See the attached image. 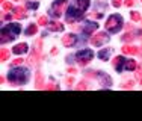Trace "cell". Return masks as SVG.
Here are the masks:
<instances>
[{"label":"cell","mask_w":142,"mask_h":121,"mask_svg":"<svg viewBox=\"0 0 142 121\" xmlns=\"http://www.w3.org/2000/svg\"><path fill=\"white\" fill-rule=\"evenodd\" d=\"M125 68L129 70V71H133L136 68V60H129V62H125Z\"/></svg>","instance_id":"ac0fdd59"},{"label":"cell","mask_w":142,"mask_h":121,"mask_svg":"<svg viewBox=\"0 0 142 121\" xmlns=\"http://www.w3.org/2000/svg\"><path fill=\"white\" fill-rule=\"evenodd\" d=\"M123 27V18L121 15H110L106 21V29L112 33H116Z\"/></svg>","instance_id":"3957f363"},{"label":"cell","mask_w":142,"mask_h":121,"mask_svg":"<svg viewBox=\"0 0 142 121\" xmlns=\"http://www.w3.org/2000/svg\"><path fill=\"white\" fill-rule=\"evenodd\" d=\"M67 5H68V0H56L53 3V14H56V17L62 15V12L65 11Z\"/></svg>","instance_id":"8992f818"},{"label":"cell","mask_w":142,"mask_h":121,"mask_svg":"<svg viewBox=\"0 0 142 121\" xmlns=\"http://www.w3.org/2000/svg\"><path fill=\"white\" fill-rule=\"evenodd\" d=\"M42 82H44L42 74H41V73H38V74H36V82H35L36 89H41V88H42Z\"/></svg>","instance_id":"5bb4252c"},{"label":"cell","mask_w":142,"mask_h":121,"mask_svg":"<svg viewBox=\"0 0 142 121\" xmlns=\"http://www.w3.org/2000/svg\"><path fill=\"white\" fill-rule=\"evenodd\" d=\"M123 53H124V55H136V53H138V47L127 45V44H125L124 47H123Z\"/></svg>","instance_id":"30bf717a"},{"label":"cell","mask_w":142,"mask_h":121,"mask_svg":"<svg viewBox=\"0 0 142 121\" xmlns=\"http://www.w3.org/2000/svg\"><path fill=\"white\" fill-rule=\"evenodd\" d=\"M110 53H112V49H104V50H101V52L98 53V56H100V59L107 60L109 56H110Z\"/></svg>","instance_id":"4fadbf2b"},{"label":"cell","mask_w":142,"mask_h":121,"mask_svg":"<svg viewBox=\"0 0 142 121\" xmlns=\"http://www.w3.org/2000/svg\"><path fill=\"white\" fill-rule=\"evenodd\" d=\"M141 14H139V12H136V11H133V12H132V20H133V21H139V20H141Z\"/></svg>","instance_id":"44dd1931"},{"label":"cell","mask_w":142,"mask_h":121,"mask_svg":"<svg viewBox=\"0 0 142 121\" xmlns=\"http://www.w3.org/2000/svg\"><path fill=\"white\" fill-rule=\"evenodd\" d=\"M76 58H77V64L79 65H88L89 62L92 60V58H94V53L89 49H85V50H80L76 55Z\"/></svg>","instance_id":"277c9868"},{"label":"cell","mask_w":142,"mask_h":121,"mask_svg":"<svg viewBox=\"0 0 142 121\" xmlns=\"http://www.w3.org/2000/svg\"><path fill=\"white\" fill-rule=\"evenodd\" d=\"M47 23H48V20H47L45 15L39 17V20H38V24H39V26H47Z\"/></svg>","instance_id":"ffe728a7"},{"label":"cell","mask_w":142,"mask_h":121,"mask_svg":"<svg viewBox=\"0 0 142 121\" xmlns=\"http://www.w3.org/2000/svg\"><path fill=\"white\" fill-rule=\"evenodd\" d=\"M136 77H138V80L142 83V71H139V73H136Z\"/></svg>","instance_id":"4316f807"},{"label":"cell","mask_w":142,"mask_h":121,"mask_svg":"<svg viewBox=\"0 0 142 121\" xmlns=\"http://www.w3.org/2000/svg\"><path fill=\"white\" fill-rule=\"evenodd\" d=\"M8 80L12 85H24L27 80H29V73L24 68L12 70L8 74Z\"/></svg>","instance_id":"6da1fadb"},{"label":"cell","mask_w":142,"mask_h":121,"mask_svg":"<svg viewBox=\"0 0 142 121\" xmlns=\"http://www.w3.org/2000/svg\"><path fill=\"white\" fill-rule=\"evenodd\" d=\"M48 29L50 30H53V32H59V30H62L63 26L61 24V23H58V21H53V23H50L48 24Z\"/></svg>","instance_id":"7c38bea8"},{"label":"cell","mask_w":142,"mask_h":121,"mask_svg":"<svg viewBox=\"0 0 142 121\" xmlns=\"http://www.w3.org/2000/svg\"><path fill=\"white\" fill-rule=\"evenodd\" d=\"M12 52L15 53V55H21V53H26L27 52V44L26 43H21V44H17L14 49H12Z\"/></svg>","instance_id":"9c48e42d"},{"label":"cell","mask_w":142,"mask_h":121,"mask_svg":"<svg viewBox=\"0 0 142 121\" xmlns=\"http://www.w3.org/2000/svg\"><path fill=\"white\" fill-rule=\"evenodd\" d=\"M36 32H38V27H36V24H30V26L26 29V35H27V36H32V35H35Z\"/></svg>","instance_id":"9a60e30c"},{"label":"cell","mask_w":142,"mask_h":121,"mask_svg":"<svg viewBox=\"0 0 142 121\" xmlns=\"http://www.w3.org/2000/svg\"><path fill=\"white\" fill-rule=\"evenodd\" d=\"M8 58H9V50H6V49H2V52H0V59L3 60H8Z\"/></svg>","instance_id":"e0dca14e"},{"label":"cell","mask_w":142,"mask_h":121,"mask_svg":"<svg viewBox=\"0 0 142 121\" xmlns=\"http://www.w3.org/2000/svg\"><path fill=\"white\" fill-rule=\"evenodd\" d=\"M76 41H77V36H74L73 33H68V35H65V36H62V44L63 45H67V47L74 45Z\"/></svg>","instance_id":"52a82bcc"},{"label":"cell","mask_w":142,"mask_h":121,"mask_svg":"<svg viewBox=\"0 0 142 121\" xmlns=\"http://www.w3.org/2000/svg\"><path fill=\"white\" fill-rule=\"evenodd\" d=\"M14 15H15V18H24L27 15V14H26V8H23V6H18V8H15Z\"/></svg>","instance_id":"8fae6325"},{"label":"cell","mask_w":142,"mask_h":121,"mask_svg":"<svg viewBox=\"0 0 142 121\" xmlns=\"http://www.w3.org/2000/svg\"><path fill=\"white\" fill-rule=\"evenodd\" d=\"M112 5H113L115 8H119V6H121V0H112Z\"/></svg>","instance_id":"d4e9b609"},{"label":"cell","mask_w":142,"mask_h":121,"mask_svg":"<svg viewBox=\"0 0 142 121\" xmlns=\"http://www.w3.org/2000/svg\"><path fill=\"white\" fill-rule=\"evenodd\" d=\"M107 39H109L107 33H104V32H98V33H95L94 36H91V44L98 47V45H103Z\"/></svg>","instance_id":"5b68a950"},{"label":"cell","mask_w":142,"mask_h":121,"mask_svg":"<svg viewBox=\"0 0 142 121\" xmlns=\"http://www.w3.org/2000/svg\"><path fill=\"white\" fill-rule=\"evenodd\" d=\"M52 55H58V49H56V47L52 49Z\"/></svg>","instance_id":"f1b7e54d"},{"label":"cell","mask_w":142,"mask_h":121,"mask_svg":"<svg viewBox=\"0 0 142 121\" xmlns=\"http://www.w3.org/2000/svg\"><path fill=\"white\" fill-rule=\"evenodd\" d=\"M77 89H88V85H86V82H80L79 85H77Z\"/></svg>","instance_id":"603a6c76"},{"label":"cell","mask_w":142,"mask_h":121,"mask_svg":"<svg viewBox=\"0 0 142 121\" xmlns=\"http://www.w3.org/2000/svg\"><path fill=\"white\" fill-rule=\"evenodd\" d=\"M95 29H97V24H95V23H91V24L83 27V32H85V33H92Z\"/></svg>","instance_id":"2e32d148"},{"label":"cell","mask_w":142,"mask_h":121,"mask_svg":"<svg viewBox=\"0 0 142 121\" xmlns=\"http://www.w3.org/2000/svg\"><path fill=\"white\" fill-rule=\"evenodd\" d=\"M123 88H133V82H132V80H130V82H127Z\"/></svg>","instance_id":"484cf974"},{"label":"cell","mask_w":142,"mask_h":121,"mask_svg":"<svg viewBox=\"0 0 142 121\" xmlns=\"http://www.w3.org/2000/svg\"><path fill=\"white\" fill-rule=\"evenodd\" d=\"M21 30V26L17 24V23H11L6 27L2 29V43H9L12 41Z\"/></svg>","instance_id":"7a4b0ae2"},{"label":"cell","mask_w":142,"mask_h":121,"mask_svg":"<svg viewBox=\"0 0 142 121\" xmlns=\"http://www.w3.org/2000/svg\"><path fill=\"white\" fill-rule=\"evenodd\" d=\"M132 39H133V33H132V32L124 33V36H123V41H125V43H130Z\"/></svg>","instance_id":"d6986e66"},{"label":"cell","mask_w":142,"mask_h":121,"mask_svg":"<svg viewBox=\"0 0 142 121\" xmlns=\"http://www.w3.org/2000/svg\"><path fill=\"white\" fill-rule=\"evenodd\" d=\"M125 60H124V58H123V56H116L115 59H113V62H112V64H113V68L116 70V71H121V70H123V64H124Z\"/></svg>","instance_id":"ba28073f"},{"label":"cell","mask_w":142,"mask_h":121,"mask_svg":"<svg viewBox=\"0 0 142 121\" xmlns=\"http://www.w3.org/2000/svg\"><path fill=\"white\" fill-rule=\"evenodd\" d=\"M125 5H127V6H132V5H133V0H125Z\"/></svg>","instance_id":"83f0119b"},{"label":"cell","mask_w":142,"mask_h":121,"mask_svg":"<svg viewBox=\"0 0 142 121\" xmlns=\"http://www.w3.org/2000/svg\"><path fill=\"white\" fill-rule=\"evenodd\" d=\"M68 73H71V74H74V73H76V70H74V68H70V70H68Z\"/></svg>","instance_id":"f546056e"},{"label":"cell","mask_w":142,"mask_h":121,"mask_svg":"<svg viewBox=\"0 0 142 121\" xmlns=\"http://www.w3.org/2000/svg\"><path fill=\"white\" fill-rule=\"evenodd\" d=\"M3 9H5V11H11V9H12V5H11V3H5V2H3Z\"/></svg>","instance_id":"cb8c5ba5"},{"label":"cell","mask_w":142,"mask_h":121,"mask_svg":"<svg viewBox=\"0 0 142 121\" xmlns=\"http://www.w3.org/2000/svg\"><path fill=\"white\" fill-rule=\"evenodd\" d=\"M21 64H23V59H21V58H17L15 60H12L11 65H12V67H17V65H21Z\"/></svg>","instance_id":"7402d4cb"}]
</instances>
